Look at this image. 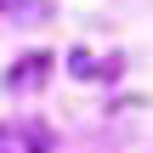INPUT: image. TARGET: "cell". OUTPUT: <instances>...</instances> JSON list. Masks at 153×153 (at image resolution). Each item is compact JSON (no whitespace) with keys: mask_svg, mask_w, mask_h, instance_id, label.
I'll return each mask as SVG.
<instances>
[{"mask_svg":"<svg viewBox=\"0 0 153 153\" xmlns=\"http://www.w3.org/2000/svg\"><path fill=\"white\" fill-rule=\"evenodd\" d=\"M0 153H51V131L34 119H0Z\"/></svg>","mask_w":153,"mask_h":153,"instance_id":"6da1fadb","label":"cell"},{"mask_svg":"<svg viewBox=\"0 0 153 153\" xmlns=\"http://www.w3.org/2000/svg\"><path fill=\"white\" fill-rule=\"evenodd\" d=\"M125 57L119 51H85V45H68V74L74 79H119Z\"/></svg>","mask_w":153,"mask_h":153,"instance_id":"7a4b0ae2","label":"cell"},{"mask_svg":"<svg viewBox=\"0 0 153 153\" xmlns=\"http://www.w3.org/2000/svg\"><path fill=\"white\" fill-rule=\"evenodd\" d=\"M45 68H51V51H28V57H17L11 68H6V91H40L45 85Z\"/></svg>","mask_w":153,"mask_h":153,"instance_id":"3957f363","label":"cell"},{"mask_svg":"<svg viewBox=\"0 0 153 153\" xmlns=\"http://www.w3.org/2000/svg\"><path fill=\"white\" fill-rule=\"evenodd\" d=\"M11 11H17V17H51L45 0H11Z\"/></svg>","mask_w":153,"mask_h":153,"instance_id":"277c9868","label":"cell"},{"mask_svg":"<svg viewBox=\"0 0 153 153\" xmlns=\"http://www.w3.org/2000/svg\"><path fill=\"white\" fill-rule=\"evenodd\" d=\"M0 6H11V0H0Z\"/></svg>","mask_w":153,"mask_h":153,"instance_id":"5b68a950","label":"cell"}]
</instances>
